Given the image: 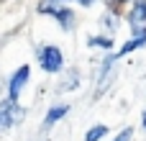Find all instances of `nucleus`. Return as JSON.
Listing matches in <instances>:
<instances>
[{
  "label": "nucleus",
  "instance_id": "1",
  "mask_svg": "<svg viewBox=\"0 0 146 141\" xmlns=\"http://www.w3.org/2000/svg\"><path fill=\"white\" fill-rule=\"evenodd\" d=\"M36 62H38V67H41L46 74H59V72H64V54H62V49L54 46V44H41V46L36 49Z\"/></svg>",
  "mask_w": 146,
  "mask_h": 141
},
{
  "label": "nucleus",
  "instance_id": "2",
  "mask_svg": "<svg viewBox=\"0 0 146 141\" xmlns=\"http://www.w3.org/2000/svg\"><path fill=\"white\" fill-rule=\"evenodd\" d=\"M38 13L56 18V23H59L64 31H72V28H74V23H77V18H74V10H72L69 5H62V3H51V0H44V3L38 5Z\"/></svg>",
  "mask_w": 146,
  "mask_h": 141
},
{
  "label": "nucleus",
  "instance_id": "3",
  "mask_svg": "<svg viewBox=\"0 0 146 141\" xmlns=\"http://www.w3.org/2000/svg\"><path fill=\"white\" fill-rule=\"evenodd\" d=\"M23 118H26V108H23L21 103H15V100H10V98H5V100L0 103V134L15 128Z\"/></svg>",
  "mask_w": 146,
  "mask_h": 141
},
{
  "label": "nucleus",
  "instance_id": "4",
  "mask_svg": "<svg viewBox=\"0 0 146 141\" xmlns=\"http://www.w3.org/2000/svg\"><path fill=\"white\" fill-rule=\"evenodd\" d=\"M28 80H31V67H28V64H21V67L10 74V80H8V98L18 103V98H21L23 87L28 85Z\"/></svg>",
  "mask_w": 146,
  "mask_h": 141
},
{
  "label": "nucleus",
  "instance_id": "5",
  "mask_svg": "<svg viewBox=\"0 0 146 141\" xmlns=\"http://www.w3.org/2000/svg\"><path fill=\"white\" fill-rule=\"evenodd\" d=\"M128 28L131 36H139L146 31V0H133L128 8Z\"/></svg>",
  "mask_w": 146,
  "mask_h": 141
},
{
  "label": "nucleus",
  "instance_id": "6",
  "mask_svg": "<svg viewBox=\"0 0 146 141\" xmlns=\"http://www.w3.org/2000/svg\"><path fill=\"white\" fill-rule=\"evenodd\" d=\"M115 62H118V57H115L113 51H110V54H105V59L100 62V72H98V90H95V95H103V92L108 90V85H110V80H113Z\"/></svg>",
  "mask_w": 146,
  "mask_h": 141
},
{
  "label": "nucleus",
  "instance_id": "7",
  "mask_svg": "<svg viewBox=\"0 0 146 141\" xmlns=\"http://www.w3.org/2000/svg\"><path fill=\"white\" fill-rule=\"evenodd\" d=\"M67 113H69V103H56V105H51V108L46 110V116H44V128L56 126Z\"/></svg>",
  "mask_w": 146,
  "mask_h": 141
},
{
  "label": "nucleus",
  "instance_id": "8",
  "mask_svg": "<svg viewBox=\"0 0 146 141\" xmlns=\"http://www.w3.org/2000/svg\"><path fill=\"white\" fill-rule=\"evenodd\" d=\"M141 46H146V31H144V33H139V36H131V39L115 51V57H118V59H121V57H128V54H133V51L141 49Z\"/></svg>",
  "mask_w": 146,
  "mask_h": 141
},
{
  "label": "nucleus",
  "instance_id": "9",
  "mask_svg": "<svg viewBox=\"0 0 146 141\" xmlns=\"http://www.w3.org/2000/svg\"><path fill=\"white\" fill-rule=\"evenodd\" d=\"M80 82H82V74H80V69H67V74H64V80H62V85H59V92H72V90H77L80 87Z\"/></svg>",
  "mask_w": 146,
  "mask_h": 141
},
{
  "label": "nucleus",
  "instance_id": "10",
  "mask_svg": "<svg viewBox=\"0 0 146 141\" xmlns=\"http://www.w3.org/2000/svg\"><path fill=\"white\" fill-rule=\"evenodd\" d=\"M87 46H92V49H103L105 54H110L113 46H115V41H113V36L103 33V36H90V39H87Z\"/></svg>",
  "mask_w": 146,
  "mask_h": 141
},
{
  "label": "nucleus",
  "instance_id": "11",
  "mask_svg": "<svg viewBox=\"0 0 146 141\" xmlns=\"http://www.w3.org/2000/svg\"><path fill=\"white\" fill-rule=\"evenodd\" d=\"M105 136H108V126H105V123H95V126H90V128H87L85 141H103Z\"/></svg>",
  "mask_w": 146,
  "mask_h": 141
},
{
  "label": "nucleus",
  "instance_id": "12",
  "mask_svg": "<svg viewBox=\"0 0 146 141\" xmlns=\"http://www.w3.org/2000/svg\"><path fill=\"white\" fill-rule=\"evenodd\" d=\"M131 136H133V128H123L113 141H131Z\"/></svg>",
  "mask_w": 146,
  "mask_h": 141
},
{
  "label": "nucleus",
  "instance_id": "13",
  "mask_svg": "<svg viewBox=\"0 0 146 141\" xmlns=\"http://www.w3.org/2000/svg\"><path fill=\"white\" fill-rule=\"evenodd\" d=\"M51 3H77V5H85V8H90L95 0H51Z\"/></svg>",
  "mask_w": 146,
  "mask_h": 141
},
{
  "label": "nucleus",
  "instance_id": "14",
  "mask_svg": "<svg viewBox=\"0 0 146 141\" xmlns=\"http://www.w3.org/2000/svg\"><path fill=\"white\" fill-rule=\"evenodd\" d=\"M108 5H113V8H118V5H128V3H133V0H105Z\"/></svg>",
  "mask_w": 146,
  "mask_h": 141
},
{
  "label": "nucleus",
  "instance_id": "15",
  "mask_svg": "<svg viewBox=\"0 0 146 141\" xmlns=\"http://www.w3.org/2000/svg\"><path fill=\"white\" fill-rule=\"evenodd\" d=\"M141 126H144V131H146V110H144V116H141Z\"/></svg>",
  "mask_w": 146,
  "mask_h": 141
}]
</instances>
